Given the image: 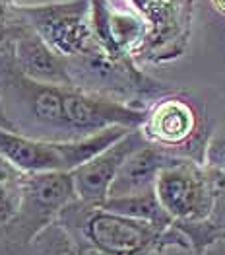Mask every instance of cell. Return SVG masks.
Returning a JSON list of instances; mask_svg holds the SVG:
<instances>
[{
    "mask_svg": "<svg viewBox=\"0 0 225 255\" xmlns=\"http://www.w3.org/2000/svg\"><path fill=\"white\" fill-rule=\"evenodd\" d=\"M0 104L10 132L70 142L111 127L138 128L146 109L91 94L74 86L43 84L21 74L12 45L0 49Z\"/></svg>",
    "mask_w": 225,
    "mask_h": 255,
    "instance_id": "6da1fadb",
    "label": "cell"
},
{
    "mask_svg": "<svg viewBox=\"0 0 225 255\" xmlns=\"http://www.w3.org/2000/svg\"><path fill=\"white\" fill-rule=\"evenodd\" d=\"M59 222L76 242L89 244L113 255H153L169 250L167 230L148 222L107 211L105 207L74 201L59 216Z\"/></svg>",
    "mask_w": 225,
    "mask_h": 255,
    "instance_id": "7a4b0ae2",
    "label": "cell"
},
{
    "mask_svg": "<svg viewBox=\"0 0 225 255\" xmlns=\"http://www.w3.org/2000/svg\"><path fill=\"white\" fill-rule=\"evenodd\" d=\"M214 125L208 121L204 102L196 100L186 90L173 88L146 109L138 130L148 144L165 154L202 164Z\"/></svg>",
    "mask_w": 225,
    "mask_h": 255,
    "instance_id": "3957f363",
    "label": "cell"
},
{
    "mask_svg": "<svg viewBox=\"0 0 225 255\" xmlns=\"http://www.w3.org/2000/svg\"><path fill=\"white\" fill-rule=\"evenodd\" d=\"M68 70L74 88L117 100L136 109H148L157 98L171 92V86L146 74L134 59H117L101 47L68 59Z\"/></svg>",
    "mask_w": 225,
    "mask_h": 255,
    "instance_id": "277c9868",
    "label": "cell"
},
{
    "mask_svg": "<svg viewBox=\"0 0 225 255\" xmlns=\"http://www.w3.org/2000/svg\"><path fill=\"white\" fill-rule=\"evenodd\" d=\"M74 201H78V195L72 173H31L21 209L8 224L0 226V255H21Z\"/></svg>",
    "mask_w": 225,
    "mask_h": 255,
    "instance_id": "5b68a950",
    "label": "cell"
},
{
    "mask_svg": "<svg viewBox=\"0 0 225 255\" xmlns=\"http://www.w3.org/2000/svg\"><path fill=\"white\" fill-rule=\"evenodd\" d=\"M128 130L132 128L111 127L82 140L57 142L31 138L20 132L0 128V154L29 175L53 171L72 173L91 158H95L99 152L115 144L119 138H123Z\"/></svg>",
    "mask_w": 225,
    "mask_h": 255,
    "instance_id": "8992f818",
    "label": "cell"
},
{
    "mask_svg": "<svg viewBox=\"0 0 225 255\" xmlns=\"http://www.w3.org/2000/svg\"><path fill=\"white\" fill-rule=\"evenodd\" d=\"M18 12L43 41L64 59H76L99 49L91 29L89 0L18 4Z\"/></svg>",
    "mask_w": 225,
    "mask_h": 255,
    "instance_id": "52a82bcc",
    "label": "cell"
},
{
    "mask_svg": "<svg viewBox=\"0 0 225 255\" xmlns=\"http://www.w3.org/2000/svg\"><path fill=\"white\" fill-rule=\"evenodd\" d=\"M146 21L148 35L138 63L163 64L181 59L190 43L194 0H126Z\"/></svg>",
    "mask_w": 225,
    "mask_h": 255,
    "instance_id": "ba28073f",
    "label": "cell"
},
{
    "mask_svg": "<svg viewBox=\"0 0 225 255\" xmlns=\"http://www.w3.org/2000/svg\"><path fill=\"white\" fill-rule=\"evenodd\" d=\"M155 195L173 222H202L214 209V181L204 164L173 156L165 164Z\"/></svg>",
    "mask_w": 225,
    "mask_h": 255,
    "instance_id": "9c48e42d",
    "label": "cell"
},
{
    "mask_svg": "<svg viewBox=\"0 0 225 255\" xmlns=\"http://www.w3.org/2000/svg\"><path fill=\"white\" fill-rule=\"evenodd\" d=\"M146 144L148 142L144 140L142 132L138 128H132L115 144H111L95 158L72 171L78 201L93 207H103L109 199L113 181L117 179L123 164L130 158V154H134Z\"/></svg>",
    "mask_w": 225,
    "mask_h": 255,
    "instance_id": "30bf717a",
    "label": "cell"
},
{
    "mask_svg": "<svg viewBox=\"0 0 225 255\" xmlns=\"http://www.w3.org/2000/svg\"><path fill=\"white\" fill-rule=\"evenodd\" d=\"M91 2V29L97 45L111 57L134 59L142 51L148 27L132 8H117L111 0Z\"/></svg>",
    "mask_w": 225,
    "mask_h": 255,
    "instance_id": "8fae6325",
    "label": "cell"
},
{
    "mask_svg": "<svg viewBox=\"0 0 225 255\" xmlns=\"http://www.w3.org/2000/svg\"><path fill=\"white\" fill-rule=\"evenodd\" d=\"M14 63L27 78L55 86H74L68 70V59L53 51L41 37L23 21L12 43Z\"/></svg>",
    "mask_w": 225,
    "mask_h": 255,
    "instance_id": "7c38bea8",
    "label": "cell"
},
{
    "mask_svg": "<svg viewBox=\"0 0 225 255\" xmlns=\"http://www.w3.org/2000/svg\"><path fill=\"white\" fill-rule=\"evenodd\" d=\"M212 173L214 181V209L202 222H173L183 238V252L202 255L210 248L225 242V177Z\"/></svg>",
    "mask_w": 225,
    "mask_h": 255,
    "instance_id": "4fadbf2b",
    "label": "cell"
},
{
    "mask_svg": "<svg viewBox=\"0 0 225 255\" xmlns=\"http://www.w3.org/2000/svg\"><path fill=\"white\" fill-rule=\"evenodd\" d=\"M171 158H173L171 154H165L151 144H146L142 148H138L134 154H130V158L123 164L117 179L113 181L109 199L155 191L157 175Z\"/></svg>",
    "mask_w": 225,
    "mask_h": 255,
    "instance_id": "5bb4252c",
    "label": "cell"
},
{
    "mask_svg": "<svg viewBox=\"0 0 225 255\" xmlns=\"http://www.w3.org/2000/svg\"><path fill=\"white\" fill-rule=\"evenodd\" d=\"M103 207L107 211L148 222V224H151L155 228H161V230H167V228L173 226V220H171L169 214L165 213L155 191L126 195V197H111V199H107V203Z\"/></svg>",
    "mask_w": 225,
    "mask_h": 255,
    "instance_id": "9a60e30c",
    "label": "cell"
},
{
    "mask_svg": "<svg viewBox=\"0 0 225 255\" xmlns=\"http://www.w3.org/2000/svg\"><path fill=\"white\" fill-rule=\"evenodd\" d=\"M29 173L0 154V226L8 224L21 209Z\"/></svg>",
    "mask_w": 225,
    "mask_h": 255,
    "instance_id": "2e32d148",
    "label": "cell"
},
{
    "mask_svg": "<svg viewBox=\"0 0 225 255\" xmlns=\"http://www.w3.org/2000/svg\"><path fill=\"white\" fill-rule=\"evenodd\" d=\"M21 255H80L78 242L59 220L47 226Z\"/></svg>",
    "mask_w": 225,
    "mask_h": 255,
    "instance_id": "e0dca14e",
    "label": "cell"
},
{
    "mask_svg": "<svg viewBox=\"0 0 225 255\" xmlns=\"http://www.w3.org/2000/svg\"><path fill=\"white\" fill-rule=\"evenodd\" d=\"M206 168L225 177V115L214 125L204 150Z\"/></svg>",
    "mask_w": 225,
    "mask_h": 255,
    "instance_id": "ac0fdd59",
    "label": "cell"
},
{
    "mask_svg": "<svg viewBox=\"0 0 225 255\" xmlns=\"http://www.w3.org/2000/svg\"><path fill=\"white\" fill-rule=\"evenodd\" d=\"M21 25V16L16 2L0 0V49L12 45Z\"/></svg>",
    "mask_w": 225,
    "mask_h": 255,
    "instance_id": "d6986e66",
    "label": "cell"
},
{
    "mask_svg": "<svg viewBox=\"0 0 225 255\" xmlns=\"http://www.w3.org/2000/svg\"><path fill=\"white\" fill-rule=\"evenodd\" d=\"M78 250H80V255H113L109 252H103L99 248H93L89 244H82V242H78Z\"/></svg>",
    "mask_w": 225,
    "mask_h": 255,
    "instance_id": "ffe728a7",
    "label": "cell"
},
{
    "mask_svg": "<svg viewBox=\"0 0 225 255\" xmlns=\"http://www.w3.org/2000/svg\"><path fill=\"white\" fill-rule=\"evenodd\" d=\"M202 255H225V242L224 244H218L214 248H210L208 252H204Z\"/></svg>",
    "mask_w": 225,
    "mask_h": 255,
    "instance_id": "44dd1931",
    "label": "cell"
},
{
    "mask_svg": "<svg viewBox=\"0 0 225 255\" xmlns=\"http://www.w3.org/2000/svg\"><path fill=\"white\" fill-rule=\"evenodd\" d=\"M212 4H214V8H216L218 12H222L225 16V0H212Z\"/></svg>",
    "mask_w": 225,
    "mask_h": 255,
    "instance_id": "7402d4cb",
    "label": "cell"
},
{
    "mask_svg": "<svg viewBox=\"0 0 225 255\" xmlns=\"http://www.w3.org/2000/svg\"><path fill=\"white\" fill-rule=\"evenodd\" d=\"M6 2H14V0H6Z\"/></svg>",
    "mask_w": 225,
    "mask_h": 255,
    "instance_id": "603a6c76",
    "label": "cell"
}]
</instances>
